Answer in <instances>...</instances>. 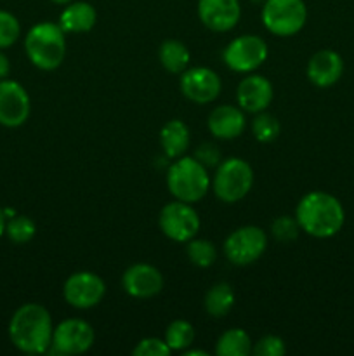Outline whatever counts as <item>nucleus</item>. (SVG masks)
<instances>
[{
    "mask_svg": "<svg viewBox=\"0 0 354 356\" xmlns=\"http://www.w3.org/2000/svg\"><path fill=\"white\" fill-rule=\"evenodd\" d=\"M37 233V225L28 216H12L6 222V235L16 245L28 243Z\"/></svg>",
    "mask_w": 354,
    "mask_h": 356,
    "instance_id": "26",
    "label": "nucleus"
},
{
    "mask_svg": "<svg viewBox=\"0 0 354 356\" xmlns=\"http://www.w3.org/2000/svg\"><path fill=\"white\" fill-rule=\"evenodd\" d=\"M158 58L163 68L169 73H174V75L186 72L191 61L189 49H187L183 42L174 40V38L165 40L160 45Z\"/></svg>",
    "mask_w": 354,
    "mask_h": 356,
    "instance_id": "22",
    "label": "nucleus"
},
{
    "mask_svg": "<svg viewBox=\"0 0 354 356\" xmlns=\"http://www.w3.org/2000/svg\"><path fill=\"white\" fill-rule=\"evenodd\" d=\"M295 219L304 233L314 238H330L342 229L346 212L333 195L311 191L304 195L295 209Z\"/></svg>",
    "mask_w": 354,
    "mask_h": 356,
    "instance_id": "2",
    "label": "nucleus"
},
{
    "mask_svg": "<svg viewBox=\"0 0 354 356\" xmlns=\"http://www.w3.org/2000/svg\"><path fill=\"white\" fill-rule=\"evenodd\" d=\"M239 0H198V17L212 31L224 33L238 24Z\"/></svg>",
    "mask_w": 354,
    "mask_h": 356,
    "instance_id": "15",
    "label": "nucleus"
},
{
    "mask_svg": "<svg viewBox=\"0 0 354 356\" xmlns=\"http://www.w3.org/2000/svg\"><path fill=\"white\" fill-rule=\"evenodd\" d=\"M194 159L200 163H203L205 167H217L221 163V152L217 149V146L212 145V143H205L194 153Z\"/></svg>",
    "mask_w": 354,
    "mask_h": 356,
    "instance_id": "32",
    "label": "nucleus"
},
{
    "mask_svg": "<svg viewBox=\"0 0 354 356\" xmlns=\"http://www.w3.org/2000/svg\"><path fill=\"white\" fill-rule=\"evenodd\" d=\"M6 222H7V218L6 214H3V209H0V238L6 235Z\"/></svg>",
    "mask_w": 354,
    "mask_h": 356,
    "instance_id": "34",
    "label": "nucleus"
},
{
    "mask_svg": "<svg viewBox=\"0 0 354 356\" xmlns=\"http://www.w3.org/2000/svg\"><path fill=\"white\" fill-rule=\"evenodd\" d=\"M10 73V61L9 58H7L6 54L2 52V49H0V80L7 79Z\"/></svg>",
    "mask_w": 354,
    "mask_h": 356,
    "instance_id": "33",
    "label": "nucleus"
},
{
    "mask_svg": "<svg viewBox=\"0 0 354 356\" xmlns=\"http://www.w3.org/2000/svg\"><path fill=\"white\" fill-rule=\"evenodd\" d=\"M271 233L278 242H294L301 233V226H298L297 219L290 218V216H280L271 225Z\"/></svg>",
    "mask_w": 354,
    "mask_h": 356,
    "instance_id": "29",
    "label": "nucleus"
},
{
    "mask_svg": "<svg viewBox=\"0 0 354 356\" xmlns=\"http://www.w3.org/2000/svg\"><path fill=\"white\" fill-rule=\"evenodd\" d=\"M160 229L167 238L174 242L186 243L200 232V218L198 212L186 202H170L162 209L158 218Z\"/></svg>",
    "mask_w": 354,
    "mask_h": 356,
    "instance_id": "8",
    "label": "nucleus"
},
{
    "mask_svg": "<svg viewBox=\"0 0 354 356\" xmlns=\"http://www.w3.org/2000/svg\"><path fill=\"white\" fill-rule=\"evenodd\" d=\"M267 249V235L259 226H242L224 240V256L236 266H248L259 261Z\"/></svg>",
    "mask_w": 354,
    "mask_h": 356,
    "instance_id": "7",
    "label": "nucleus"
},
{
    "mask_svg": "<svg viewBox=\"0 0 354 356\" xmlns=\"http://www.w3.org/2000/svg\"><path fill=\"white\" fill-rule=\"evenodd\" d=\"M252 353L250 336L242 329H229L215 343L217 356H246Z\"/></svg>",
    "mask_w": 354,
    "mask_h": 356,
    "instance_id": "23",
    "label": "nucleus"
},
{
    "mask_svg": "<svg viewBox=\"0 0 354 356\" xmlns=\"http://www.w3.org/2000/svg\"><path fill=\"white\" fill-rule=\"evenodd\" d=\"M274 97L273 83L262 75H248L236 89L238 106L246 113H260L271 106Z\"/></svg>",
    "mask_w": 354,
    "mask_h": 356,
    "instance_id": "16",
    "label": "nucleus"
},
{
    "mask_svg": "<svg viewBox=\"0 0 354 356\" xmlns=\"http://www.w3.org/2000/svg\"><path fill=\"white\" fill-rule=\"evenodd\" d=\"M96 334L92 325L85 320L68 318L62 320L52 332V344L49 351L54 355H82L92 348Z\"/></svg>",
    "mask_w": 354,
    "mask_h": 356,
    "instance_id": "10",
    "label": "nucleus"
},
{
    "mask_svg": "<svg viewBox=\"0 0 354 356\" xmlns=\"http://www.w3.org/2000/svg\"><path fill=\"white\" fill-rule=\"evenodd\" d=\"M52 332L51 313L37 302L19 306L9 322L10 343L21 353H47L52 344Z\"/></svg>",
    "mask_w": 354,
    "mask_h": 356,
    "instance_id": "1",
    "label": "nucleus"
},
{
    "mask_svg": "<svg viewBox=\"0 0 354 356\" xmlns=\"http://www.w3.org/2000/svg\"><path fill=\"white\" fill-rule=\"evenodd\" d=\"M184 356H208V353L203 350H186Z\"/></svg>",
    "mask_w": 354,
    "mask_h": 356,
    "instance_id": "35",
    "label": "nucleus"
},
{
    "mask_svg": "<svg viewBox=\"0 0 354 356\" xmlns=\"http://www.w3.org/2000/svg\"><path fill=\"white\" fill-rule=\"evenodd\" d=\"M170 353L172 350L165 343V339H158V337H146L132 350L134 356H169Z\"/></svg>",
    "mask_w": 354,
    "mask_h": 356,
    "instance_id": "31",
    "label": "nucleus"
},
{
    "mask_svg": "<svg viewBox=\"0 0 354 356\" xmlns=\"http://www.w3.org/2000/svg\"><path fill=\"white\" fill-rule=\"evenodd\" d=\"M189 127L183 120H169L160 131V145L169 159H179L189 148Z\"/></svg>",
    "mask_w": 354,
    "mask_h": 356,
    "instance_id": "20",
    "label": "nucleus"
},
{
    "mask_svg": "<svg viewBox=\"0 0 354 356\" xmlns=\"http://www.w3.org/2000/svg\"><path fill=\"white\" fill-rule=\"evenodd\" d=\"M106 294V285L99 275L92 271H76L69 275L62 287V296L69 306L76 309H89L99 305Z\"/></svg>",
    "mask_w": 354,
    "mask_h": 356,
    "instance_id": "11",
    "label": "nucleus"
},
{
    "mask_svg": "<svg viewBox=\"0 0 354 356\" xmlns=\"http://www.w3.org/2000/svg\"><path fill=\"white\" fill-rule=\"evenodd\" d=\"M97 13L89 2H69L59 16V26L65 33H85L96 24Z\"/></svg>",
    "mask_w": 354,
    "mask_h": 356,
    "instance_id": "19",
    "label": "nucleus"
},
{
    "mask_svg": "<svg viewBox=\"0 0 354 356\" xmlns=\"http://www.w3.org/2000/svg\"><path fill=\"white\" fill-rule=\"evenodd\" d=\"M287 353L283 339L278 336H264L252 346V355L255 356H283Z\"/></svg>",
    "mask_w": 354,
    "mask_h": 356,
    "instance_id": "30",
    "label": "nucleus"
},
{
    "mask_svg": "<svg viewBox=\"0 0 354 356\" xmlns=\"http://www.w3.org/2000/svg\"><path fill=\"white\" fill-rule=\"evenodd\" d=\"M307 79L316 87H332L340 80L344 73V61L340 54L332 49H323L311 56L307 63Z\"/></svg>",
    "mask_w": 354,
    "mask_h": 356,
    "instance_id": "17",
    "label": "nucleus"
},
{
    "mask_svg": "<svg viewBox=\"0 0 354 356\" xmlns=\"http://www.w3.org/2000/svg\"><path fill=\"white\" fill-rule=\"evenodd\" d=\"M179 87L183 96L191 103L208 104L217 99L222 83L214 70L205 68V66H194V68L183 72Z\"/></svg>",
    "mask_w": 354,
    "mask_h": 356,
    "instance_id": "13",
    "label": "nucleus"
},
{
    "mask_svg": "<svg viewBox=\"0 0 354 356\" xmlns=\"http://www.w3.org/2000/svg\"><path fill=\"white\" fill-rule=\"evenodd\" d=\"M207 125L214 138L222 139V141L236 139L245 131V113H243L242 108L231 106V104H222V106L214 108L210 111Z\"/></svg>",
    "mask_w": 354,
    "mask_h": 356,
    "instance_id": "18",
    "label": "nucleus"
},
{
    "mask_svg": "<svg viewBox=\"0 0 354 356\" xmlns=\"http://www.w3.org/2000/svg\"><path fill=\"white\" fill-rule=\"evenodd\" d=\"M267 59V44L257 35H242L226 45L222 61L236 73H250Z\"/></svg>",
    "mask_w": 354,
    "mask_h": 356,
    "instance_id": "9",
    "label": "nucleus"
},
{
    "mask_svg": "<svg viewBox=\"0 0 354 356\" xmlns=\"http://www.w3.org/2000/svg\"><path fill=\"white\" fill-rule=\"evenodd\" d=\"M187 259L198 268H208L217 259V249L210 240L203 238H191L186 242Z\"/></svg>",
    "mask_w": 354,
    "mask_h": 356,
    "instance_id": "25",
    "label": "nucleus"
},
{
    "mask_svg": "<svg viewBox=\"0 0 354 356\" xmlns=\"http://www.w3.org/2000/svg\"><path fill=\"white\" fill-rule=\"evenodd\" d=\"M194 341V329L186 320H174L165 330V343L172 351H186Z\"/></svg>",
    "mask_w": 354,
    "mask_h": 356,
    "instance_id": "24",
    "label": "nucleus"
},
{
    "mask_svg": "<svg viewBox=\"0 0 354 356\" xmlns=\"http://www.w3.org/2000/svg\"><path fill=\"white\" fill-rule=\"evenodd\" d=\"M252 184L253 170L250 163L233 156L219 163L210 186L219 200L224 204H236L248 195Z\"/></svg>",
    "mask_w": 354,
    "mask_h": 356,
    "instance_id": "5",
    "label": "nucleus"
},
{
    "mask_svg": "<svg viewBox=\"0 0 354 356\" xmlns=\"http://www.w3.org/2000/svg\"><path fill=\"white\" fill-rule=\"evenodd\" d=\"M281 125L274 115L260 111L252 120V134L259 143H273L280 136Z\"/></svg>",
    "mask_w": 354,
    "mask_h": 356,
    "instance_id": "27",
    "label": "nucleus"
},
{
    "mask_svg": "<svg viewBox=\"0 0 354 356\" xmlns=\"http://www.w3.org/2000/svg\"><path fill=\"white\" fill-rule=\"evenodd\" d=\"M163 275L158 268L146 263L132 264L121 275V289L135 299L155 298L163 291Z\"/></svg>",
    "mask_w": 354,
    "mask_h": 356,
    "instance_id": "14",
    "label": "nucleus"
},
{
    "mask_svg": "<svg viewBox=\"0 0 354 356\" xmlns=\"http://www.w3.org/2000/svg\"><path fill=\"white\" fill-rule=\"evenodd\" d=\"M51 2L61 3V6H66V3H69V2H71V0H51Z\"/></svg>",
    "mask_w": 354,
    "mask_h": 356,
    "instance_id": "36",
    "label": "nucleus"
},
{
    "mask_svg": "<svg viewBox=\"0 0 354 356\" xmlns=\"http://www.w3.org/2000/svg\"><path fill=\"white\" fill-rule=\"evenodd\" d=\"M212 181L207 167L194 156H179L167 170V188L176 200L196 204L208 193Z\"/></svg>",
    "mask_w": 354,
    "mask_h": 356,
    "instance_id": "4",
    "label": "nucleus"
},
{
    "mask_svg": "<svg viewBox=\"0 0 354 356\" xmlns=\"http://www.w3.org/2000/svg\"><path fill=\"white\" fill-rule=\"evenodd\" d=\"M59 23L42 21L31 26L24 37V52L31 65L44 72H52L66 58V37Z\"/></svg>",
    "mask_w": 354,
    "mask_h": 356,
    "instance_id": "3",
    "label": "nucleus"
},
{
    "mask_svg": "<svg viewBox=\"0 0 354 356\" xmlns=\"http://www.w3.org/2000/svg\"><path fill=\"white\" fill-rule=\"evenodd\" d=\"M31 101L26 89L14 80H0V125L9 129L26 124Z\"/></svg>",
    "mask_w": 354,
    "mask_h": 356,
    "instance_id": "12",
    "label": "nucleus"
},
{
    "mask_svg": "<svg viewBox=\"0 0 354 356\" xmlns=\"http://www.w3.org/2000/svg\"><path fill=\"white\" fill-rule=\"evenodd\" d=\"M21 35V24L14 14L0 9V49H7L17 42Z\"/></svg>",
    "mask_w": 354,
    "mask_h": 356,
    "instance_id": "28",
    "label": "nucleus"
},
{
    "mask_svg": "<svg viewBox=\"0 0 354 356\" xmlns=\"http://www.w3.org/2000/svg\"><path fill=\"white\" fill-rule=\"evenodd\" d=\"M260 17L269 33L294 37L307 21V7L304 0H266Z\"/></svg>",
    "mask_w": 354,
    "mask_h": 356,
    "instance_id": "6",
    "label": "nucleus"
},
{
    "mask_svg": "<svg viewBox=\"0 0 354 356\" xmlns=\"http://www.w3.org/2000/svg\"><path fill=\"white\" fill-rule=\"evenodd\" d=\"M203 306L212 318H224L235 306V291L228 282L214 284L205 294Z\"/></svg>",
    "mask_w": 354,
    "mask_h": 356,
    "instance_id": "21",
    "label": "nucleus"
}]
</instances>
